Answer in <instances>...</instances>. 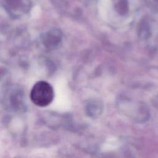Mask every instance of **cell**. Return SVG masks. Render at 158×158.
<instances>
[{
  "instance_id": "1",
  "label": "cell",
  "mask_w": 158,
  "mask_h": 158,
  "mask_svg": "<svg viewBox=\"0 0 158 158\" xmlns=\"http://www.w3.org/2000/svg\"><path fill=\"white\" fill-rule=\"evenodd\" d=\"M54 96L52 86L45 81L36 82L30 91V99L32 102L40 107L48 106L52 101Z\"/></svg>"
},
{
  "instance_id": "2",
  "label": "cell",
  "mask_w": 158,
  "mask_h": 158,
  "mask_svg": "<svg viewBox=\"0 0 158 158\" xmlns=\"http://www.w3.org/2000/svg\"><path fill=\"white\" fill-rule=\"evenodd\" d=\"M61 40V34L57 30L46 33L43 38V43L48 49H54L59 45Z\"/></svg>"
}]
</instances>
